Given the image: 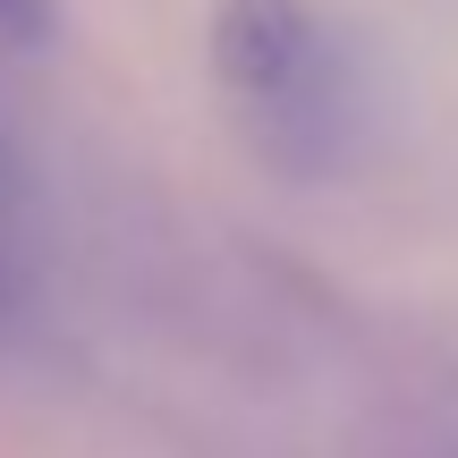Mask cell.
<instances>
[{"label":"cell","mask_w":458,"mask_h":458,"mask_svg":"<svg viewBox=\"0 0 458 458\" xmlns=\"http://www.w3.org/2000/svg\"><path fill=\"white\" fill-rule=\"evenodd\" d=\"M0 187H9V136H0Z\"/></svg>","instance_id":"cell-3"},{"label":"cell","mask_w":458,"mask_h":458,"mask_svg":"<svg viewBox=\"0 0 458 458\" xmlns=\"http://www.w3.org/2000/svg\"><path fill=\"white\" fill-rule=\"evenodd\" d=\"M213 68L238 102L272 119H314L331 43L306 0H221L213 9Z\"/></svg>","instance_id":"cell-1"},{"label":"cell","mask_w":458,"mask_h":458,"mask_svg":"<svg viewBox=\"0 0 458 458\" xmlns=\"http://www.w3.org/2000/svg\"><path fill=\"white\" fill-rule=\"evenodd\" d=\"M0 26H9L17 43H43L51 34V0H0Z\"/></svg>","instance_id":"cell-2"}]
</instances>
